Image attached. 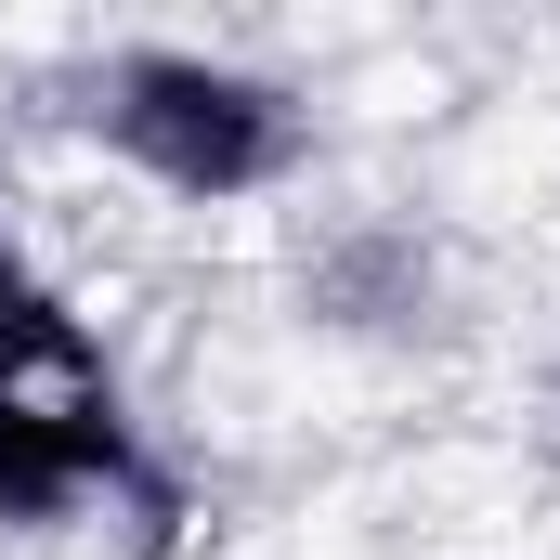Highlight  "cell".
<instances>
[{
  "label": "cell",
  "instance_id": "2",
  "mask_svg": "<svg viewBox=\"0 0 560 560\" xmlns=\"http://www.w3.org/2000/svg\"><path fill=\"white\" fill-rule=\"evenodd\" d=\"M92 131L131 170H156L170 196H261L300 170V118L275 79L209 66V52H118L92 79Z\"/></svg>",
  "mask_w": 560,
  "mask_h": 560
},
{
  "label": "cell",
  "instance_id": "3",
  "mask_svg": "<svg viewBox=\"0 0 560 560\" xmlns=\"http://www.w3.org/2000/svg\"><path fill=\"white\" fill-rule=\"evenodd\" d=\"M300 300H313L326 326H430V300H443V261H430L405 222H352V235H326V248H313Z\"/></svg>",
  "mask_w": 560,
  "mask_h": 560
},
{
  "label": "cell",
  "instance_id": "4",
  "mask_svg": "<svg viewBox=\"0 0 560 560\" xmlns=\"http://www.w3.org/2000/svg\"><path fill=\"white\" fill-rule=\"evenodd\" d=\"M548 418H560V378H548Z\"/></svg>",
  "mask_w": 560,
  "mask_h": 560
},
{
  "label": "cell",
  "instance_id": "1",
  "mask_svg": "<svg viewBox=\"0 0 560 560\" xmlns=\"http://www.w3.org/2000/svg\"><path fill=\"white\" fill-rule=\"evenodd\" d=\"M79 495H143L118 378L39 287L0 275V522H52Z\"/></svg>",
  "mask_w": 560,
  "mask_h": 560
}]
</instances>
